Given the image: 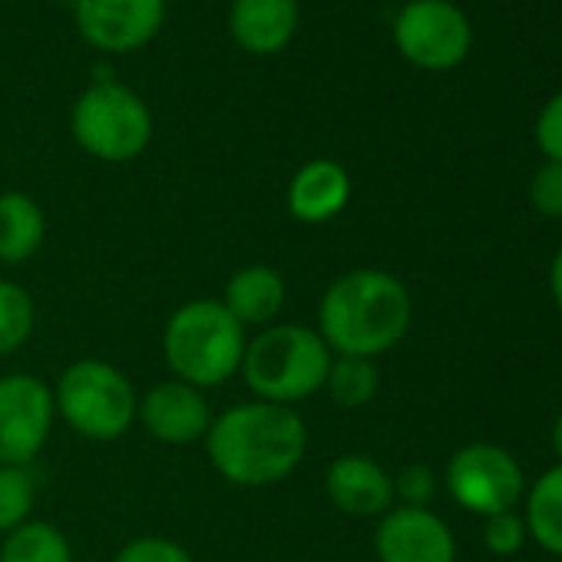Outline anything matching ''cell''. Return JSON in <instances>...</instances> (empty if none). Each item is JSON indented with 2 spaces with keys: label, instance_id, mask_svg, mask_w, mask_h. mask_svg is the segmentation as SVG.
<instances>
[{
  "label": "cell",
  "instance_id": "obj_9",
  "mask_svg": "<svg viewBox=\"0 0 562 562\" xmlns=\"http://www.w3.org/2000/svg\"><path fill=\"white\" fill-rule=\"evenodd\" d=\"M447 490L463 509L476 516L509 513L522 496V470L503 447L470 443L450 457Z\"/></svg>",
  "mask_w": 562,
  "mask_h": 562
},
{
  "label": "cell",
  "instance_id": "obj_18",
  "mask_svg": "<svg viewBox=\"0 0 562 562\" xmlns=\"http://www.w3.org/2000/svg\"><path fill=\"white\" fill-rule=\"evenodd\" d=\"M526 532L552 555H562V463L546 470L526 499Z\"/></svg>",
  "mask_w": 562,
  "mask_h": 562
},
{
  "label": "cell",
  "instance_id": "obj_4",
  "mask_svg": "<svg viewBox=\"0 0 562 562\" xmlns=\"http://www.w3.org/2000/svg\"><path fill=\"white\" fill-rule=\"evenodd\" d=\"M331 358V348L315 328L268 325L255 341H248L238 374L255 401L295 407L325 387Z\"/></svg>",
  "mask_w": 562,
  "mask_h": 562
},
{
  "label": "cell",
  "instance_id": "obj_22",
  "mask_svg": "<svg viewBox=\"0 0 562 562\" xmlns=\"http://www.w3.org/2000/svg\"><path fill=\"white\" fill-rule=\"evenodd\" d=\"M34 496L37 486L27 467H0V536L14 532L31 519Z\"/></svg>",
  "mask_w": 562,
  "mask_h": 562
},
{
  "label": "cell",
  "instance_id": "obj_1",
  "mask_svg": "<svg viewBox=\"0 0 562 562\" xmlns=\"http://www.w3.org/2000/svg\"><path fill=\"white\" fill-rule=\"evenodd\" d=\"M205 453L215 473L232 486H274L302 467L308 453V427L295 407L245 401L212 417Z\"/></svg>",
  "mask_w": 562,
  "mask_h": 562
},
{
  "label": "cell",
  "instance_id": "obj_2",
  "mask_svg": "<svg viewBox=\"0 0 562 562\" xmlns=\"http://www.w3.org/2000/svg\"><path fill=\"white\" fill-rule=\"evenodd\" d=\"M411 318L414 302L401 278L381 268H351L322 295L318 335L331 355L374 361L404 341Z\"/></svg>",
  "mask_w": 562,
  "mask_h": 562
},
{
  "label": "cell",
  "instance_id": "obj_23",
  "mask_svg": "<svg viewBox=\"0 0 562 562\" xmlns=\"http://www.w3.org/2000/svg\"><path fill=\"white\" fill-rule=\"evenodd\" d=\"M113 562H195L192 552L166 536H136L130 539Z\"/></svg>",
  "mask_w": 562,
  "mask_h": 562
},
{
  "label": "cell",
  "instance_id": "obj_21",
  "mask_svg": "<svg viewBox=\"0 0 562 562\" xmlns=\"http://www.w3.org/2000/svg\"><path fill=\"white\" fill-rule=\"evenodd\" d=\"M378 368L371 358H348V355H335L331 368H328V381L325 391L335 397L338 407H364L374 401L378 394Z\"/></svg>",
  "mask_w": 562,
  "mask_h": 562
},
{
  "label": "cell",
  "instance_id": "obj_5",
  "mask_svg": "<svg viewBox=\"0 0 562 562\" xmlns=\"http://www.w3.org/2000/svg\"><path fill=\"white\" fill-rule=\"evenodd\" d=\"M54 404L74 434L93 443H113L136 424L139 397L133 381L116 364L83 358L60 374Z\"/></svg>",
  "mask_w": 562,
  "mask_h": 562
},
{
  "label": "cell",
  "instance_id": "obj_16",
  "mask_svg": "<svg viewBox=\"0 0 562 562\" xmlns=\"http://www.w3.org/2000/svg\"><path fill=\"white\" fill-rule=\"evenodd\" d=\"M285 278L271 265L235 268L225 281L222 305L241 328H268L285 308Z\"/></svg>",
  "mask_w": 562,
  "mask_h": 562
},
{
  "label": "cell",
  "instance_id": "obj_24",
  "mask_svg": "<svg viewBox=\"0 0 562 562\" xmlns=\"http://www.w3.org/2000/svg\"><path fill=\"white\" fill-rule=\"evenodd\" d=\"M529 199L539 215L562 218V162H546L529 182Z\"/></svg>",
  "mask_w": 562,
  "mask_h": 562
},
{
  "label": "cell",
  "instance_id": "obj_17",
  "mask_svg": "<svg viewBox=\"0 0 562 562\" xmlns=\"http://www.w3.org/2000/svg\"><path fill=\"white\" fill-rule=\"evenodd\" d=\"M47 238L44 209L27 192H0V261L21 265L41 251Z\"/></svg>",
  "mask_w": 562,
  "mask_h": 562
},
{
  "label": "cell",
  "instance_id": "obj_7",
  "mask_svg": "<svg viewBox=\"0 0 562 562\" xmlns=\"http://www.w3.org/2000/svg\"><path fill=\"white\" fill-rule=\"evenodd\" d=\"M394 44L420 70H453L467 60L473 31L450 0H411L394 21Z\"/></svg>",
  "mask_w": 562,
  "mask_h": 562
},
{
  "label": "cell",
  "instance_id": "obj_27",
  "mask_svg": "<svg viewBox=\"0 0 562 562\" xmlns=\"http://www.w3.org/2000/svg\"><path fill=\"white\" fill-rule=\"evenodd\" d=\"M536 146L549 162H562V93H555L536 120Z\"/></svg>",
  "mask_w": 562,
  "mask_h": 562
},
{
  "label": "cell",
  "instance_id": "obj_19",
  "mask_svg": "<svg viewBox=\"0 0 562 562\" xmlns=\"http://www.w3.org/2000/svg\"><path fill=\"white\" fill-rule=\"evenodd\" d=\"M0 562H74V546L54 522L27 519L0 542Z\"/></svg>",
  "mask_w": 562,
  "mask_h": 562
},
{
  "label": "cell",
  "instance_id": "obj_29",
  "mask_svg": "<svg viewBox=\"0 0 562 562\" xmlns=\"http://www.w3.org/2000/svg\"><path fill=\"white\" fill-rule=\"evenodd\" d=\"M552 450H555V457H559V463H562V414H559L555 424H552Z\"/></svg>",
  "mask_w": 562,
  "mask_h": 562
},
{
  "label": "cell",
  "instance_id": "obj_26",
  "mask_svg": "<svg viewBox=\"0 0 562 562\" xmlns=\"http://www.w3.org/2000/svg\"><path fill=\"white\" fill-rule=\"evenodd\" d=\"M437 493V473L424 463L404 467L394 476V496L404 499V506H427Z\"/></svg>",
  "mask_w": 562,
  "mask_h": 562
},
{
  "label": "cell",
  "instance_id": "obj_13",
  "mask_svg": "<svg viewBox=\"0 0 562 562\" xmlns=\"http://www.w3.org/2000/svg\"><path fill=\"white\" fill-rule=\"evenodd\" d=\"M328 499L348 516H384L394 506V476L364 453L331 460L325 473Z\"/></svg>",
  "mask_w": 562,
  "mask_h": 562
},
{
  "label": "cell",
  "instance_id": "obj_10",
  "mask_svg": "<svg viewBox=\"0 0 562 562\" xmlns=\"http://www.w3.org/2000/svg\"><path fill=\"white\" fill-rule=\"evenodd\" d=\"M80 34L106 54H133L146 47L162 21L166 0H77Z\"/></svg>",
  "mask_w": 562,
  "mask_h": 562
},
{
  "label": "cell",
  "instance_id": "obj_6",
  "mask_svg": "<svg viewBox=\"0 0 562 562\" xmlns=\"http://www.w3.org/2000/svg\"><path fill=\"white\" fill-rule=\"evenodd\" d=\"M70 133L93 159L130 162L143 156L153 139V116L136 90L116 80H100L74 103Z\"/></svg>",
  "mask_w": 562,
  "mask_h": 562
},
{
  "label": "cell",
  "instance_id": "obj_20",
  "mask_svg": "<svg viewBox=\"0 0 562 562\" xmlns=\"http://www.w3.org/2000/svg\"><path fill=\"white\" fill-rule=\"evenodd\" d=\"M37 325V308L21 281L0 278V358L18 355Z\"/></svg>",
  "mask_w": 562,
  "mask_h": 562
},
{
  "label": "cell",
  "instance_id": "obj_15",
  "mask_svg": "<svg viewBox=\"0 0 562 562\" xmlns=\"http://www.w3.org/2000/svg\"><path fill=\"white\" fill-rule=\"evenodd\" d=\"M228 31L255 57L281 54L299 31V0H235Z\"/></svg>",
  "mask_w": 562,
  "mask_h": 562
},
{
  "label": "cell",
  "instance_id": "obj_14",
  "mask_svg": "<svg viewBox=\"0 0 562 562\" xmlns=\"http://www.w3.org/2000/svg\"><path fill=\"white\" fill-rule=\"evenodd\" d=\"M351 199V176L335 159H312L305 162L289 182V215L305 225H325L345 212Z\"/></svg>",
  "mask_w": 562,
  "mask_h": 562
},
{
  "label": "cell",
  "instance_id": "obj_11",
  "mask_svg": "<svg viewBox=\"0 0 562 562\" xmlns=\"http://www.w3.org/2000/svg\"><path fill=\"white\" fill-rule=\"evenodd\" d=\"M374 552L381 562H453L457 542L427 506H391L378 522Z\"/></svg>",
  "mask_w": 562,
  "mask_h": 562
},
{
  "label": "cell",
  "instance_id": "obj_25",
  "mask_svg": "<svg viewBox=\"0 0 562 562\" xmlns=\"http://www.w3.org/2000/svg\"><path fill=\"white\" fill-rule=\"evenodd\" d=\"M526 539V522L509 509V513H496V516H486V529H483V542L490 552L496 555H513L519 552Z\"/></svg>",
  "mask_w": 562,
  "mask_h": 562
},
{
  "label": "cell",
  "instance_id": "obj_28",
  "mask_svg": "<svg viewBox=\"0 0 562 562\" xmlns=\"http://www.w3.org/2000/svg\"><path fill=\"white\" fill-rule=\"evenodd\" d=\"M549 289H552V299H555V305L562 312V248L555 251L552 268H549Z\"/></svg>",
  "mask_w": 562,
  "mask_h": 562
},
{
  "label": "cell",
  "instance_id": "obj_12",
  "mask_svg": "<svg viewBox=\"0 0 562 562\" xmlns=\"http://www.w3.org/2000/svg\"><path fill=\"white\" fill-rule=\"evenodd\" d=\"M136 420L153 440L169 443V447H186V443L205 440L212 427V407L199 387L169 378L139 397Z\"/></svg>",
  "mask_w": 562,
  "mask_h": 562
},
{
  "label": "cell",
  "instance_id": "obj_3",
  "mask_svg": "<svg viewBox=\"0 0 562 562\" xmlns=\"http://www.w3.org/2000/svg\"><path fill=\"white\" fill-rule=\"evenodd\" d=\"M245 348V328L215 299L179 305L162 331V358L172 378L199 391L228 384L241 371Z\"/></svg>",
  "mask_w": 562,
  "mask_h": 562
},
{
  "label": "cell",
  "instance_id": "obj_8",
  "mask_svg": "<svg viewBox=\"0 0 562 562\" xmlns=\"http://www.w3.org/2000/svg\"><path fill=\"white\" fill-rule=\"evenodd\" d=\"M57 420L54 387L34 374L0 378V467H31Z\"/></svg>",
  "mask_w": 562,
  "mask_h": 562
}]
</instances>
